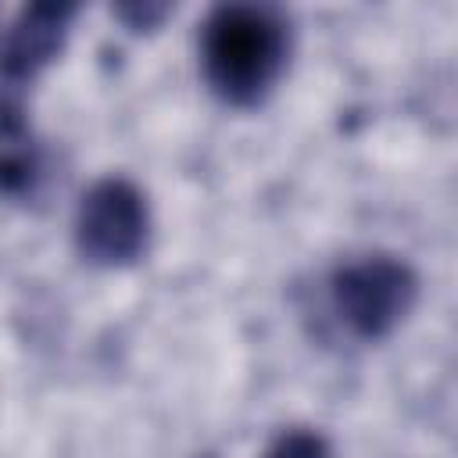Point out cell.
Listing matches in <instances>:
<instances>
[{
    "label": "cell",
    "mask_w": 458,
    "mask_h": 458,
    "mask_svg": "<svg viewBox=\"0 0 458 458\" xmlns=\"http://www.w3.org/2000/svg\"><path fill=\"white\" fill-rule=\"evenodd\" d=\"M290 54L286 18L268 4H218L200 25V68L233 107H254L279 82Z\"/></svg>",
    "instance_id": "cell-1"
},
{
    "label": "cell",
    "mask_w": 458,
    "mask_h": 458,
    "mask_svg": "<svg viewBox=\"0 0 458 458\" xmlns=\"http://www.w3.org/2000/svg\"><path fill=\"white\" fill-rule=\"evenodd\" d=\"M419 276L397 254H361L344 261L329 279V301L358 340L390 336L415 308Z\"/></svg>",
    "instance_id": "cell-2"
},
{
    "label": "cell",
    "mask_w": 458,
    "mask_h": 458,
    "mask_svg": "<svg viewBox=\"0 0 458 458\" xmlns=\"http://www.w3.org/2000/svg\"><path fill=\"white\" fill-rule=\"evenodd\" d=\"M150 240L147 197L125 175L97 179L75 208V247L89 265L122 268L132 265Z\"/></svg>",
    "instance_id": "cell-3"
},
{
    "label": "cell",
    "mask_w": 458,
    "mask_h": 458,
    "mask_svg": "<svg viewBox=\"0 0 458 458\" xmlns=\"http://www.w3.org/2000/svg\"><path fill=\"white\" fill-rule=\"evenodd\" d=\"M75 18V4L64 0H36L25 4L0 47V79L7 86H21L36 79L64 47L68 25Z\"/></svg>",
    "instance_id": "cell-4"
},
{
    "label": "cell",
    "mask_w": 458,
    "mask_h": 458,
    "mask_svg": "<svg viewBox=\"0 0 458 458\" xmlns=\"http://www.w3.org/2000/svg\"><path fill=\"white\" fill-rule=\"evenodd\" d=\"M39 179V147L14 97L0 93V197H25Z\"/></svg>",
    "instance_id": "cell-5"
},
{
    "label": "cell",
    "mask_w": 458,
    "mask_h": 458,
    "mask_svg": "<svg viewBox=\"0 0 458 458\" xmlns=\"http://www.w3.org/2000/svg\"><path fill=\"white\" fill-rule=\"evenodd\" d=\"M265 458H329V444L322 433L315 429H304V426H293V429H283L272 447L265 451Z\"/></svg>",
    "instance_id": "cell-6"
},
{
    "label": "cell",
    "mask_w": 458,
    "mask_h": 458,
    "mask_svg": "<svg viewBox=\"0 0 458 458\" xmlns=\"http://www.w3.org/2000/svg\"><path fill=\"white\" fill-rule=\"evenodd\" d=\"M114 14L129 29H150V25H157L168 14V4H140V0H132V4H118Z\"/></svg>",
    "instance_id": "cell-7"
}]
</instances>
